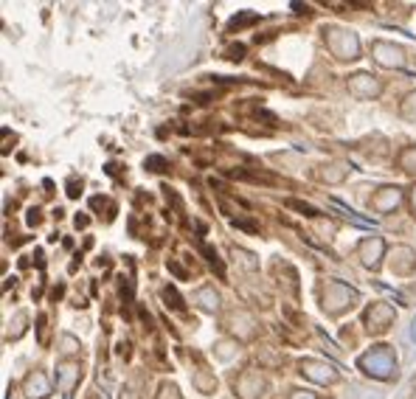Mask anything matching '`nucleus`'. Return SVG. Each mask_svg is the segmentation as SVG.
Returning a JSON list of instances; mask_svg holds the SVG:
<instances>
[{
    "mask_svg": "<svg viewBox=\"0 0 416 399\" xmlns=\"http://www.w3.org/2000/svg\"><path fill=\"white\" fill-rule=\"evenodd\" d=\"M321 34H324V42H326V48L335 59H341V62L360 59V39H357L355 31L341 28V25H324Z\"/></svg>",
    "mask_w": 416,
    "mask_h": 399,
    "instance_id": "1",
    "label": "nucleus"
},
{
    "mask_svg": "<svg viewBox=\"0 0 416 399\" xmlns=\"http://www.w3.org/2000/svg\"><path fill=\"white\" fill-rule=\"evenodd\" d=\"M357 369L374 380H391L397 377V355L391 346H372L366 355L357 357Z\"/></svg>",
    "mask_w": 416,
    "mask_h": 399,
    "instance_id": "2",
    "label": "nucleus"
},
{
    "mask_svg": "<svg viewBox=\"0 0 416 399\" xmlns=\"http://www.w3.org/2000/svg\"><path fill=\"white\" fill-rule=\"evenodd\" d=\"M357 298H360L357 290L349 287V284H343V281H326L324 290H321V307H324V312L332 315V318H338V315H343L346 309H352V307L357 304Z\"/></svg>",
    "mask_w": 416,
    "mask_h": 399,
    "instance_id": "3",
    "label": "nucleus"
},
{
    "mask_svg": "<svg viewBox=\"0 0 416 399\" xmlns=\"http://www.w3.org/2000/svg\"><path fill=\"white\" fill-rule=\"evenodd\" d=\"M394 321H397V312H394V307L386 304V301H372V307L363 312V324H366V332H369V335H383V332H389V329L394 326Z\"/></svg>",
    "mask_w": 416,
    "mask_h": 399,
    "instance_id": "4",
    "label": "nucleus"
},
{
    "mask_svg": "<svg viewBox=\"0 0 416 399\" xmlns=\"http://www.w3.org/2000/svg\"><path fill=\"white\" fill-rule=\"evenodd\" d=\"M346 87H349V93H352L355 99H360V102L377 99V96L383 93V82H380L374 73H369V70H357V73L346 76Z\"/></svg>",
    "mask_w": 416,
    "mask_h": 399,
    "instance_id": "5",
    "label": "nucleus"
},
{
    "mask_svg": "<svg viewBox=\"0 0 416 399\" xmlns=\"http://www.w3.org/2000/svg\"><path fill=\"white\" fill-rule=\"evenodd\" d=\"M372 59L383 68H403L405 65V48L386 42V39H374L372 42Z\"/></svg>",
    "mask_w": 416,
    "mask_h": 399,
    "instance_id": "6",
    "label": "nucleus"
},
{
    "mask_svg": "<svg viewBox=\"0 0 416 399\" xmlns=\"http://www.w3.org/2000/svg\"><path fill=\"white\" fill-rule=\"evenodd\" d=\"M298 372H301L307 380L318 383V386H332V383H338V372H335L329 363H324V360L304 357V360L298 363Z\"/></svg>",
    "mask_w": 416,
    "mask_h": 399,
    "instance_id": "7",
    "label": "nucleus"
},
{
    "mask_svg": "<svg viewBox=\"0 0 416 399\" xmlns=\"http://www.w3.org/2000/svg\"><path fill=\"white\" fill-rule=\"evenodd\" d=\"M264 388H267L264 377H262L259 372H253V369L242 372V374L233 380V391H236L239 399H259L264 394Z\"/></svg>",
    "mask_w": 416,
    "mask_h": 399,
    "instance_id": "8",
    "label": "nucleus"
},
{
    "mask_svg": "<svg viewBox=\"0 0 416 399\" xmlns=\"http://www.w3.org/2000/svg\"><path fill=\"white\" fill-rule=\"evenodd\" d=\"M386 250H389L386 239H380V236H369V239H363L357 245V256H360L363 267H369V270H380V264L386 259Z\"/></svg>",
    "mask_w": 416,
    "mask_h": 399,
    "instance_id": "9",
    "label": "nucleus"
},
{
    "mask_svg": "<svg viewBox=\"0 0 416 399\" xmlns=\"http://www.w3.org/2000/svg\"><path fill=\"white\" fill-rule=\"evenodd\" d=\"M369 205H372V211H377V214H394V211L403 205V189H400V186H383L374 197L369 200Z\"/></svg>",
    "mask_w": 416,
    "mask_h": 399,
    "instance_id": "10",
    "label": "nucleus"
},
{
    "mask_svg": "<svg viewBox=\"0 0 416 399\" xmlns=\"http://www.w3.org/2000/svg\"><path fill=\"white\" fill-rule=\"evenodd\" d=\"M23 394L25 399H45L51 397V380H48V374L45 372H31L25 380H23Z\"/></svg>",
    "mask_w": 416,
    "mask_h": 399,
    "instance_id": "11",
    "label": "nucleus"
},
{
    "mask_svg": "<svg viewBox=\"0 0 416 399\" xmlns=\"http://www.w3.org/2000/svg\"><path fill=\"white\" fill-rule=\"evenodd\" d=\"M391 270L397 276H411L416 270V250L408 245H397L391 250Z\"/></svg>",
    "mask_w": 416,
    "mask_h": 399,
    "instance_id": "12",
    "label": "nucleus"
},
{
    "mask_svg": "<svg viewBox=\"0 0 416 399\" xmlns=\"http://www.w3.org/2000/svg\"><path fill=\"white\" fill-rule=\"evenodd\" d=\"M79 380H82V369H79V363H73V360H62V363L56 366V386H59L65 394H71V391L79 386Z\"/></svg>",
    "mask_w": 416,
    "mask_h": 399,
    "instance_id": "13",
    "label": "nucleus"
},
{
    "mask_svg": "<svg viewBox=\"0 0 416 399\" xmlns=\"http://www.w3.org/2000/svg\"><path fill=\"white\" fill-rule=\"evenodd\" d=\"M228 329L236 335V340H250L256 335V321L247 315V312H231L228 315Z\"/></svg>",
    "mask_w": 416,
    "mask_h": 399,
    "instance_id": "14",
    "label": "nucleus"
},
{
    "mask_svg": "<svg viewBox=\"0 0 416 399\" xmlns=\"http://www.w3.org/2000/svg\"><path fill=\"white\" fill-rule=\"evenodd\" d=\"M195 304L200 307V309H206V312H219V304H222V298H219V293L211 287V284H203L200 290H195Z\"/></svg>",
    "mask_w": 416,
    "mask_h": 399,
    "instance_id": "15",
    "label": "nucleus"
},
{
    "mask_svg": "<svg viewBox=\"0 0 416 399\" xmlns=\"http://www.w3.org/2000/svg\"><path fill=\"white\" fill-rule=\"evenodd\" d=\"M346 175H349V166H343V164H329V166H321V172H318V178H321L324 183H329V186L343 183Z\"/></svg>",
    "mask_w": 416,
    "mask_h": 399,
    "instance_id": "16",
    "label": "nucleus"
},
{
    "mask_svg": "<svg viewBox=\"0 0 416 399\" xmlns=\"http://www.w3.org/2000/svg\"><path fill=\"white\" fill-rule=\"evenodd\" d=\"M397 166H400L405 175H414L416 178V144L405 147V149L397 155Z\"/></svg>",
    "mask_w": 416,
    "mask_h": 399,
    "instance_id": "17",
    "label": "nucleus"
},
{
    "mask_svg": "<svg viewBox=\"0 0 416 399\" xmlns=\"http://www.w3.org/2000/svg\"><path fill=\"white\" fill-rule=\"evenodd\" d=\"M231 256H233V262H239L245 270H259V259L250 253V250H242V247H231Z\"/></svg>",
    "mask_w": 416,
    "mask_h": 399,
    "instance_id": "18",
    "label": "nucleus"
},
{
    "mask_svg": "<svg viewBox=\"0 0 416 399\" xmlns=\"http://www.w3.org/2000/svg\"><path fill=\"white\" fill-rule=\"evenodd\" d=\"M214 355H216L222 363H228V360H233V357L239 355V343H236V340H219V343L214 346Z\"/></svg>",
    "mask_w": 416,
    "mask_h": 399,
    "instance_id": "19",
    "label": "nucleus"
},
{
    "mask_svg": "<svg viewBox=\"0 0 416 399\" xmlns=\"http://www.w3.org/2000/svg\"><path fill=\"white\" fill-rule=\"evenodd\" d=\"M400 116H403L405 121H414L416 124V90H411V93L400 102Z\"/></svg>",
    "mask_w": 416,
    "mask_h": 399,
    "instance_id": "20",
    "label": "nucleus"
},
{
    "mask_svg": "<svg viewBox=\"0 0 416 399\" xmlns=\"http://www.w3.org/2000/svg\"><path fill=\"white\" fill-rule=\"evenodd\" d=\"M195 388H197L200 394H214V391H216V380L208 377L206 372H197V374H195Z\"/></svg>",
    "mask_w": 416,
    "mask_h": 399,
    "instance_id": "21",
    "label": "nucleus"
},
{
    "mask_svg": "<svg viewBox=\"0 0 416 399\" xmlns=\"http://www.w3.org/2000/svg\"><path fill=\"white\" fill-rule=\"evenodd\" d=\"M256 20H259V14H256V11H242L239 17H233V20L228 23V28H231V31H239L242 25H250V23H256Z\"/></svg>",
    "mask_w": 416,
    "mask_h": 399,
    "instance_id": "22",
    "label": "nucleus"
},
{
    "mask_svg": "<svg viewBox=\"0 0 416 399\" xmlns=\"http://www.w3.org/2000/svg\"><path fill=\"white\" fill-rule=\"evenodd\" d=\"M164 301H166V307H172V309H183V307H186V301L181 298V293H178L175 287H164Z\"/></svg>",
    "mask_w": 416,
    "mask_h": 399,
    "instance_id": "23",
    "label": "nucleus"
},
{
    "mask_svg": "<svg viewBox=\"0 0 416 399\" xmlns=\"http://www.w3.org/2000/svg\"><path fill=\"white\" fill-rule=\"evenodd\" d=\"M144 169H149V172H166V169H169V161H166L164 155H149V158L144 161Z\"/></svg>",
    "mask_w": 416,
    "mask_h": 399,
    "instance_id": "24",
    "label": "nucleus"
},
{
    "mask_svg": "<svg viewBox=\"0 0 416 399\" xmlns=\"http://www.w3.org/2000/svg\"><path fill=\"white\" fill-rule=\"evenodd\" d=\"M59 346H62L59 352H62L65 357H73V355L79 352V340H76L73 335H62V338H59Z\"/></svg>",
    "mask_w": 416,
    "mask_h": 399,
    "instance_id": "25",
    "label": "nucleus"
},
{
    "mask_svg": "<svg viewBox=\"0 0 416 399\" xmlns=\"http://www.w3.org/2000/svg\"><path fill=\"white\" fill-rule=\"evenodd\" d=\"M287 205H290V208H295V211H301L304 216H321V211H318L315 205H310V202H301V200H287Z\"/></svg>",
    "mask_w": 416,
    "mask_h": 399,
    "instance_id": "26",
    "label": "nucleus"
},
{
    "mask_svg": "<svg viewBox=\"0 0 416 399\" xmlns=\"http://www.w3.org/2000/svg\"><path fill=\"white\" fill-rule=\"evenodd\" d=\"M155 399H183V394H181V388H178L175 383H164V386L158 388V397Z\"/></svg>",
    "mask_w": 416,
    "mask_h": 399,
    "instance_id": "27",
    "label": "nucleus"
},
{
    "mask_svg": "<svg viewBox=\"0 0 416 399\" xmlns=\"http://www.w3.org/2000/svg\"><path fill=\"white\" fill-rule=\"evenodd\" d=\"M25 321H28V315H25V312H17V315H14V335H11V338H20V335L25 332V326H23Z\"/></svg>",
    "mask_w": 416,
    "mask_h": 399,
    "instance_id": "28",
    "label": "nucleus"
},
{
    "mask_svg": "<svg viewBox=\"0 0 416 399\" xmlns=\"http://www.w3.org/2000/svg\"><path fill=\"white\" fill-rule=\"evenodd\" d=\"M203 253H206L208 264H211V267H216V273L222 276V264H219V259H216V250H211L208 245H203Z\"/></svg>",
    "mask_w": 416,
    "mask_h": 399,
    "instance_id": "29",
    "label": "nucleus"
},
{
    "mask_svg": "<svg viewBox=\"0 0 416 399\" xmlns=\"http://www.w3.org/2000/svg\"><path fill=\"white\" fill-rule=\"evenodd\" d=\"M225 54H228L225 59H231V62H239V59L245 56V45H231V48H228Z\"/></svg>",
    "mask_w": 416,
    "mask_h": 399,
    "instance_id": "30",
    "label": "nucleus"
},
{
    "mask_svg": "<svg viewBox=\"0 0 416 399\" xmlns=\"http://www.w3.org/2000/svg\"><path fill=\"white\" fill-rule=\"evenodd\" d=\"M79 195H82V180L71 178V180H68V197H79Z\"/></svg>",
    "mask_w": 416,
    "mask_h": 399,
    "instance_id": "31",
    "label": "nucleus"
},
{
    "mask_svg": "<svg viewBox=\"0 0 416 399\" xmlns=\"http://www.w3.org/2000/svg\"><path fill=\"white\" fill-rule=\"evenodd\" d=\"M290 399H318V394H312V391H307V388H293V391H290Z\"/></svg>",
    "mask_w": 416,
    "mask_h": 399,
    "instance_id": "32",
    "label": "nucleus"
},
{
    "mask_svg": "<svg viewBox=\"0 0 416 399\" xmlns=\"http://www.w3.org/2000/svg\"><path fill=\"white\" fill-rule=\"evenodd\" d=\"M37 324H39V343H48V338H45V335H48V326H45V324H48V318H45V315H39V318H37Z\"/></svg>",
    "mask_w": 416,
    "mask_h": 399,
    "instance_id": "33",
    "label": "nucleus"
},
{
    "mask_svg": "<svg viewBox=\"0 0 416 399\" xmlns=\"http://www.w3.org/2000/svg\"><path fill=\"white\" fill-rule=\"evenodd\" d=\"M233 225H236V228H245V231H259V225H253V222H247V219H233Z\"/></svg>",
    "mask_w": 416,
    "mask_h": 399,
    "instance_id": "34",
    "label": "nucleus"
},
{
    "mask_svg": "<svg viewBox=\"0 0 416 399\" xmlns=\"http://www.w3.org/2000/svg\"><path fill=\"white\" fill-rule=\"evenodd\" d=\"M169 270H172V273H175L178 278H186V270H183V267H181L178 262H169Z\"/></svg>",
    "mask_w": 416,
    "mask_h": 399,
    "instance_id": "35",
    "label": "nucleus"
},
{
    "mask_svg": "<svg viewBox=\"0 0 416 399\" xmlns=\"http://www.w3.org/2000/svg\"><path fill=\"white\" fill-rule=\"evenodd\" d=\"M408 208H411V214L416 216V186L408 192Z\"/></svg>",
    "mask_w": 416,
    "mask_h": 399,
    "instance_id": "36",
    "label": "nucleus"
},
{
    "mask_svg": "<svg viewBox=\"0 0 416 399\" xmlns=\"http://www.w3.org/2000/svg\"><path fill=\"white\" fill-rule=\"evenodd\" d=\"M28 225H39V211L37 208L28 211Z\"/></svg>",
    "mask_w": 416,
    "mask_h": 399,
    "instance_id": "37",
    "label": "nucleus"
},
{
    "mask_svg": "<svg viewBox=\"0 0 416 399\" xmlns=\"http://www.w3.org/2000/svg\"><path fill=\"white\" fill-rule=\"evenodd\" d=\"M76 228H87V216H76Z\"/></svg>",
    "mask_w": 416,
    "mask_h": 399,
    "instance_id": "38",
    "label": "nucleus"
},
{
    "mask_svg": "<svg viewBox=\"0 0 416 399\" xmlns=\"http://www.w3.org/2000/svg\"><path fill=\"white\" fill-rule=\"evenodd\" d=\"M121 399H135V394L133 391H121Z\"/></svg>",
    "mask_w": 416,
    "mask_h": 399,
    "instance_id": "39",
    "label": "nucleus"
},
{
    "mask_svg": "<svg viewBox=\"0 0 416 399\" xmlns=\"http://www.w3.org/2000/svg\"><path fill=\"white\" fill-rule=\"evenodd\" d=\"M411 340L416 343V318H414V324H411Z\"/></svg>",
    "mask_w": 416,
    "mask_h": 399,
    "instance_id": "40",
    "label": "nucleus"
},
{
    "mask_svg": "<svg viewBox=\"0 0 416 399\" xmlns=\"http://www.w3.org/2000/svg\"><path fill=\"white\" fill-rule=\"evenodd\" d=\"M90 399H99V397H90Z\"/></svg>",
    "mask_w": 416,
    "mask_h": 399,
    "instance_id": "41",
    "label": "nucleus"
}]
</instances>
